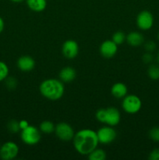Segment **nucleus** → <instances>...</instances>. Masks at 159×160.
I'll return each mask as SVG.
<instances>
[{
	"instance_id": "obj_1",
	"label": "nucleus",
	"mask_w": 159,
	"mask_h": 160,
	"mask_svg": "<svg viewBox=\"0 0 159 160\" xmlns=\"http://www.w3.org/2000/svg\"><path fill=\"white\" fill-rule=\"evenodd\" d=\"M73 146L79 154L88 156L99 144L96 131L91 129H82L75 134L73 138Z\"/></svg>"
},
{
	"instance_id": "obj_2",
	"label": "nucleus",
	"mask_w": 159,
	"mask_h": 160,
	"mask_svg": "<svg viewBox=\"0 0 159 160\" xmlns=\"http://www.w3.org/2000/svg\"><path fill=\"white\" fill-rule=\"evenodd\" d=\"M39 91L42 96L47 99L57 101L63 96L65 87L61 80L49 78L41 83Z\"/></svg>"
},
{
	"instance_id": "obj_3",
	"label": "nucleus",
	"mask_w": 159,
	"mask_h": 160,
	"mask_svg": "<svg viewBox=\"0 0 159 160\" xmlns=\"http://www.w3.org/2000/svg\"><path fill=\"white\" fill-rule=\"evenodd\" d=\"M95 117L101 123H105L108 126L115 127L119 123L121 114L116 108L108 107L98 109L95 114Z\"/></svg>"
},
{
	"instance_id": "obj_4",
	"label": "nucleus",
	"mask_w": 159,
	"mask_h": 160,
	"mask_svg": "<svg viewBox=\"0 0 159 160\" xmlns=\"http://www.w3.org/2000/svg\"><path fill=\"white\" fill-rule=\"evenodd\" d=\"M40 129H37L36 127L29 125L24 129L21 130L20 138L24 144L27 145H35L41 141V134Z\"/></svg>"
},
{
	"instance_id": "obj_5",
	"label": "nucleus",
	"mask_w": 159,
	"mask_h": 160,
	"mask_svg": "<svg viewBox=\"0 0 159 160\" xmlns=\"http://www.w3.org/2000/svg\"><path fill=\"white\" fill-rule=\"evenodd\" d=\"M123 110L129 114H135L140 110L142 107V102L137 95H126L123 98L122 102Z\"/></svg>"
},
{
	"instance_id": "obj_6",
	"label": "nucleus",
	"mask_w": 159,
	"mask_h": 160,
	"mask_svg": "<svg viewBox=\"0 0 159 160\" xmlns=\"http://www.w3.org/2000/svg\"><path fill=\"white\" fill-rule=\"evenodd\" d=\"M54 132L55 133L56 137L62 142H70L73 140L75 135L73 128L65 122L58 123L55 126Z\"/></svg>"
},
{
	"instance_id": "obj_7",
	"label": "nucleus",
	"mask_w": 159,
	"mask_h": 160,
	"mask_svg": "<svg viewBox=\"0 0 159 160\" xmlns=\"http://www.w3.org/2000/svg\"><path fill=\"white\" fill-rule=\"evenodd\" d=\"M98 142L102 145H109L112 143L117 138L116 131L113 127H102L97 131Z\"/></svg>"
},
{
	"instance_id": "obj_8",
	"label": "nucleus",
	"mask_w": 159,
	"mask_h": 160,
	"mask_svg": "<svg viewBox=\"0 0 159 160\" xmlns=\"http://www.w3.org/2000/svg\"><path fill=\"white\" fill-rule=\"evenodd\" d=\"M19 154V147L15 142H6L0 147V159L12 160Z\"/></svg>"
},
{
	"instance_id": "obj_9",
	"label": "nucleus",
	"mask_w": 159,
	"mask_h": 160,
	"mask_svg": "<svg viewBox=\"0 0 159 160\" xmlns=\"http://www.w3.org/2000/svg\"><path fill=\"white\" fill-rule=\"evenodd\" d=\"M154 16L150 11L143 10L137 15L136 23L142 31H148L154 25Z\"/></svg>"
},
{
	"instance_id": "obj_10",
	"label": "nucleus",
	"mask_w": 159,
	"mask_h": 160,
	"mask_svg": "<svg viewBox=\"0 0 159 160\" xmlns=\"http://www.w3.org/2000/svg\"><path fill=\"white\" fill-rule=\"evenodd\" d=\"M79 50L80 48L77 42L71 39L65 41L62 46V55L69 59L76 58L79 53Z\"/></svg>"
},
{
	"instance_id": "obj_11",
	"label": "nucleus",
	"mask_w": 159,
	"mask_h": 160,
	"mask_svg": "<svg viewBox=\"0 0 159 160\" xmlns=\"http://www.w3.org/2000/svg\"><path fill=\"white\" fill-rule=\"evenodd\" d=\"M118 51V45L112 40H106L100 46V53L106 59H110L115 56Z\"/></svg>"
},
{
	"instance_id": "obj_12",
	"label": "nucleus",
	"mask_w": 159,
	"mask_h": 160,
	"mask_svg": "<svg viewBox=\"0 0 159 160\" xmlns=\"http://www.w3.org/2000/svg\"><path fill=\"white\" fill-rule=\"evenodd\" d=\"M17 65L21 71L29 72L35 67V60L30 56H22L17 59Z\"/></svg>"
},
{
	"instance_id": "obj_13",
	"label": "nucleus",
	"mask_w": 159,
	"mask_h": 160,
	"mask_svg": "<svg viewBox=\"0 0 159 160\" xmlns=\"http://www.w3.org/2000/svg\"><path fill=\"white\" fill-rule=\"evenodd\" d=\"M76 77V72L74 68L71 67H65L60 70L59 73V80L65 83L72 82Z\"/></svg>"
},
{
	"instance_id": "obj_14",
	"label": "nucleus",
	"mask_w": 159,
	"mask_h": 160,
	"mask_svg": "<svg viewBox=\"0 0 159 160\" xmlns=\"http://www.w3.org/2000/svg\"><path fill=\"white\" fill-rule=\"evenodd\" d=\"M126 41L130 46H140L144 42V38L141 33L138 31H132L126 35Z\"/></svg>"
},
{
	"instance_id": "obj_15",
	"label": "nucleus",
	"mask_w": 159,
	"mask_h": 160,
	"mask_svg": "<svg viewBox=\"0 0 159 160\" xmlns=\"http://www.w3.org/2000/svg\"><path fill=\"white\" fill-rule=\"evenodd\" d=\"M128 88L125 84L122 82H117L112 85L111 88V93L115 98H123L127 95Z\"/></svg>"
},
{
	"instance_id": "obj_16",
	"label": "nucleus",
	"mask_w": 159,
	"mask_h": 160,
	"mask_svg": "<svg viewBox=\"0 0 159 160\" xmlns=\"http://www.w3.org/2000/svg\"><path fill=\"white\" fill-rule=\"evenodd\" d=\"M26 2L28 8L36 12H42L47 6L46 0H26Z\"/></svg>"
},
{
	"instance_id": "obj_17",
	"label": "nucleus",
	"mask_w": 159,
	"mask_h": 160,
	"mask_svg": "<svg viewBox=\"0 0 159 160\" xmlns=\"http://www.w3.org/2000/svg\"><path fill=\"white\" fill-rule=\"evenodd\" d=\"M55 126L54 123L49 120H45V121L41 122L39 127L41 132L44 133V134H51L55 131Z\"/></svg>"
},
{
	"instance_id": "obj_18",
	"label": "nucleus",
	"mask_w": 159,
	"mask_h": 160,
	"mask_svg": "<svg viewBox=\"0 0 159 160\" xmlns=\"http://www.w3.org/2000/svg\"><path fill=\"white\" fill-rule=\"evenodd\" d=\"M90 160H104L106 159V152L103 149L96 148L90 154H88Z\"/></svg>"
},
{
	"instance_id": "obj_19",
	"label": "nucleus",
	"mask_w": 159,
	"mask_h": 160,
	"mask_svg": "<svg viewBox=\"0 0 159 160\" xmlns=\"http://www.w3.org/2000/svg\"><path fill=\"white\" fill-rule=\"evenodd\" d=\"M147 75L153 81L159 80V66L156 64H151L147 69Z\"/></svg>"
},
{
	"instance_id": "obj_20",
	"label": "nucleus",
	"mask_w": 159,
	"mask_h": 160,
	"mask_svg": "<svg viewBox=\"0 0 159 160\" xmlns=\"http://www.w3.org/2000/svg\"><path fill=\"white\" fill-rule=\"evenodd\" d=\"M126 35L125 34L124 32L123 31H116L112 35V40L117 45H122L123 42L126 41Z\"/></svg>"
},
{
	"instance_id": "obj_21",
	"label": "nucleus",
	"mask_w": 159,
	"mask_h": 160,
	"mask_svg": "<svg viewBox=\"0 0 159 160\" xmlns=\"http://www.w3.org/2000/svg\"><path fill=\"white\" fill-rule=\"evenodd\" d=\"M9 67L6 62L0 61V82L4 81L9 76Z\"/></svg>"
},
{
	"instance_id": "obj_22",
	"label": "nucleus",
	"mask_w": 159,
	"mask_h": 160,
	"mask_svg": "<svg viewBox=\"0 0 159 160\" xmlns=\"http://www.w3.org/2000/svg\"><path fill=\"white\" fill-rule=\"evenodd\" d=\"M7 128L9 130V132L11 133H15L19 132L20 131V123H19V121L16 120H11L7 124Z\"/></svg>"
},
{
	"instance_id": "obj_23",
	"label": "nucleus",
	"mask_w": 159,
	"mask_h": 160,
	"mask_svg": "<svg viewBox=\"0 0 159 160\" xmlns=\"http://www.w3.org/2000/svg\"><path fill=\"white\" fill-rule=\"evenodd\" d=\"M4 81L5 84H6V87L9 90H14L17 87V81L13 77L8 76Z\"/></svg>"
},
{
	"instance_id": "obj_24",
	"label": "nucleus",
	"mask_w": 159,
	"mask_h": 160,
	"mask_svg": "<svg viewBox=\"0 0 159 160\" xmlns=\"http://www.w3.org/2000/svg\"><path fill=\"white\" fill-rule=\"evenodd\" d=\"M149 138L154 142H159V127H154L149 131Z\"/></svg>"
},
{
	"instance_id": "obj_25",
	"label": "nucleus",
	"mask_w": 159,
	"mask_h": 160,
	"mask_svg": "<svg viewBox=\"0 0 159 160\" xmlns=\"http://www.w3.org/2000/svg\"><path fill=\"white\" fill-rule=\"evenodd\" d=\"M144 48L148 52H153L156 49V44L154 41H147L144 44Z\"/></svg>"
},
{
	"instance_id": "obj_26",
	"label": "nucleus",
	"mask_w": 159,
	"mask_h": 160,
	"mask_svg": "<svg viewBox=\"0 0 159 160\" xmlns=\"http://www.w3.org/2000/svg\"><path fill=\"white\" fill-rule=\"evenodd\" d=\"M142 60L146 64L151 63L153 62V60H154V56H153L152 52H147L146 53H144L143 55V56H142Z\"/></svg>"
},
{
	"instance_id": "obj_27",
	"label": "nucleus",
	"mask_w": 159,
	"mask_h": 160,
	"mask_svg": "<svg viewBox=\"0 0 159 160\" xmlns=\"http://www.w3.org/2000/svg\"><path fill=\"white\" fill-rule=\"evenodd\" d=\"M150 160H159V148H154L150 152L149 154Z\"/></svg>"
},
{
	"instance_id": "obj_28",
	"label": "nucleus",
	"mask_w": 159,
	"mask_h": 160,
	"mask_svg": "<svg viewBox=\"0 0 159 160\" xmlns=\"http://www.w3.org/2000/svg\"><path fill=\"white\" fill-rule=\"evenodd\" d=\"M19 123H20V131L23 129H24V128H26V127L29 126V123H28L26 120H20V121H19Z\"/></svg>"
},
{
	"instance_id": "obj_29",
	"label": "nucleus",
	"mask_w": 159,
	"mask_h": 160,
	"mask_svg": "<svg viewBox=\"0 0 159 160\" xmlns=\"http://www.w3.org/2000/svg\"><path fill=\"white\" fill-rule=\"evenodd\" d=\"M5 28V22L3 20V19L2 18V17H0V34L3 31Z\"/></svg>"
},
{
	"instance_id": "obj_30",
	"label": "nucleus",
	"mask_w": 159,
	"mask_h": 160,
	"mask_svg": "<svg viewBox=\"0 0 159 160\" xmlns=\"http://www.w3.org/2000/svg\"><path fill=\"white\" fill-rule=\"evenodd\" d=\"M9 1L12 2H15V3H20V2H23L24 0H9Z\"/></svg>"
},
{
	"instance_id": "obj_31",
	"label": "nucleus",
	"mask_w": 159,
	"mask_h": 160,
	"mask_svg": "<svg viewBox=\"0 0 159 160\" xmlns=\"http://www.w3.org/2000/svg\"><path fill=\"white\" fill-rule=\"evenodd\" d=\"M156 60H157V63L159 64V50H158V52H157V56H156Z\"/></svg>"
},
{
	"instance_id": "obj_32",
	"label": "nucleus",
	"mask_w": 159,
	"mask_h": 160,
	"mask_svg": "<svg viewBox=\"0 0 159 160\" xmlns=\"http://www.w3.org/2000/svg\"><path fill=\"white\" fill-rule=\"evenodd\" d=\"M157 38H158V41H159V32H158V34H157Z\"/></svg>"
}]
</instances>
